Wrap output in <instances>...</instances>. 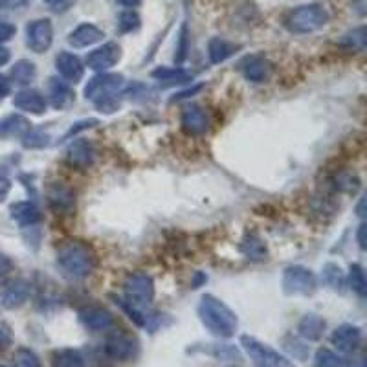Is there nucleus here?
Masks as SVG:
<instances>
[{"instance_id": "nucleus-35", "label": "nucleus", "mask_w": 367, "mask_h": 367, "mask_svg": "<svg viewBox=\"0 0 367 367\" xmlns=\"http://www.w3.org/2000/svg\"><path fill=\"white\" fill-rule=\"evenodd\" d=\"M50 202L55 208H61V210L63 208H70L74 204V195L65 188H55L53 191H50Z\"/></svg>"}, {"instance_id": "nucleus-53", "label": "nucleus", "mask_w": 367, "mask_h": 367, "mask_svg": "<svg viewBox=\"0 0 367 367\" xmlns=\"http://www.w3.org/2000/svg\"><path fill=\"white\" fill-rule=\"evenodd\" d=\"M44 2H46V4H50L53 8V6H55L57 2H59V0H44Z\"/></svg>"}, {"instance_id": "nucleus-23", "label": "nucleus", "mask_w": 367, "mask_h": 367, "mask_svg": "<svg viewBox=\"0 0 367 367\" xmlns=\"http://www.w3.org/2000/svg\"><path fill=\"white\" fill-rule=\"evenodd\" d=\"M50 101H52L53 109H66L74 103V92L65 81L52 78L50 79Z\"/></svg>"}, {"instance_id": "nucleus-5", "label": "nucleus", "mask_w": 367, "mask_h": 367, "mask_svg": "<svg viewBox=\"0 0 367 367\" xmlns=\"http://www.w3.org/2000/svg\"><path fill=\"white\" fill-rule=\"evenodd\" d=\"M329 22V14L324 6L319 4H305L299 8L292 9L287 18H284V26L289 28L292 33H312L318 31Z\"/></svg>"}, {"instance_id": "nucleus-36", "label": "nucleus", "mask_w": 367, "mask_h": 367, "mask_svg": "<svg viewBox=\"0 0 367 367\" xmlns=\"http://www.w3.org/2000/svg\"><path fill=\"white\" fill-rule=\"evenodd\" d=\"M344 44H346L347 48L363 50V46H366V28L360 26L356 28V30L349 31V33L344 37Z\"/></svg>"}, {"instance_id": "nucleus-21", "label": "nucleus", "mask_w": 367, "mask_h": 367, "mask_svg": "<svg viewBox=\"0 0 367 367\" xmlns=\"http://www.w3.org/2000/svg\"><path fill=\"white\" fill-rule=\"evenodd\" d=\"M151 78L164 85H184L191 81L193 74L182 66H158L151 72Z\"/></svg>"}, {"instance_id": "nucleus-4", "label": "nucleus", "mask_w": 367, "mask_h": 367, "mask_svg": "<svg viewBox=\"0 0 367 367\" xmlns=\"http://www.w3.org/2000/svg\"><path fill=\"white\" fill-rule=\"evenodd\" d=\"M154 299V281L145 272L131 274L123 283V302L131 309L145 314Z\"/></svg>"}, {"instance_id": "nucleus-22", "label": "nucleus", "mask_w": 367, "mask_h": 367, "mask_svg": "<svg viewBox=\"0 0 367 367\" xmlns=\"http://www.w3.org/2000/svg\"><path fill=\"white\" fill-rule=\"evenodd\" d=\"M9 213L18 226H33L41 220V211L33 202H15Z\"/></svg>"}, {"instance_id": "nucleus-2", "label": "nucleus", "mask_w": 367, "mask_h": 367, "mask_svg": "<svg viewBox=\"0 0 367 367\" xmlns=\"http://www.w3.org/2000/svg\"><path fill=\"white\" fill-rule=\"evenodd\" d=\"M57 267L68 280H85L94 272L96 254L81 240H66L57 248Z\"/></svg>"}, {"instance_id": "nucleus-3", "label": "nucleus", "mask_w": 367, "mask_h": 367, "mask_svg": "<svg viewBox=\"0 0 367 367\" xmlns=\"http://www.w3.org/2000/svg\"><path fill=\"white\" fill-rule=\"evenodd\" d=\"M125 87V79L122 74L101 72L94 75L85 87V97L92 101L96 109L103 114H112L119 109L118 94Z\"/></svg>"}, {"instance_id": "nucleus-52", "label": "nucleus", "mask_w": 367, "mask_h": 367, "mask_svg": "<svg viewBox=\"0 0 367 367\" xmlns=\"http://www.w3.org/2000/svg\"><path fill=\"white\" fill-rule=\"evenodd\" d=\"M363 204H366V201H363V197H362V198H360V204H358V208H356V211H358V215H360V217H363V215H366V213H363Z\"/></svg>"}, {"instance_id": "nucleus-47", "label": "nucleus", "mask_w": 367, "mask_h": 367, "mask_svg": "<svg viewBox=\"0 0 367 367\" xmlns=\"http://www.w3.org/2000/svg\"><path fill=\"white\" fill-rule=\"evenodd\" d=\"M119 6H123V8H138V6H142V2L144 0H116Z\"/></svg>"}, {"instance_id": "nucleus-31", "label": "nucleus", "mask_w": 367, "mask_h": 367, "mask_svg": "<svg viewBox=\"0 0 367 367\" xmlns=\"http://www.w3.org/2000/svg\"><path fill=\"white\" fill-rule=\"evenodd\" d=\"M349 287L358 294L360 297L366 296L367 292V281H366V274H363V268L360 265H351L349 268Z\"/></svg>"}, {"instance_id": "nucleus-14", "label": "nucleus", "mask_w": 367, "mask_h": 367, "mask_svg": "<svg viewBox=\"0 0 367 367\" xmlns=\"http://www.w3.org/2000/svg\"><path fill=\"white\" fill-rule=\"evenodd\" d=\"M79 321L90 332L110 331L114 327V316L103 307H87L79 311Z\"/></svg>"}, {"instance_id": "nucleus-44", "label": "nucleus", "mask_w": 367, "mask_h": 367, "mask_svg": "<svg viewBox=\"0 0 367 367\" xmlns=\"http://www.w3.org/2000/svg\"><path fill=\"white\" fill-rule=\"evenodd\" d=\"M9 346H11V334L4 331V329H0V354L8 351Z\"/></svg>"}, {"instance_id": "nucleus-28", "label": "nucleus", "mask_w": 367, "mask_h": 367, "mask_svg": "<svg viewBox=\"0 0 367 367\" xmlns=\"http://www.w3.org/2000/svg\"><path fill=\"white\" fill-rule=\"evenodd\" d=\"M30 131V123L22 116H8L0 122V136H24Z\"/></svg>"}, {"instance_id": "nucleus-54", "label": "nucleus", "mask_w": 367, "mask_h": 367, "mask_svg": "<svg viewBox=\"0 0 367 367\" xmlns=\"http://www.w3.org/2000/svg\"><path fill=\"white\" fill-rule=\"evenodd\" d=\"M230 367H235V366H230Z\"/></svg>"}, {"instance_id": "nucleus-42", "label": "nucleus", "mask_w": 367, "mask_h": 367, "mask_svg": "<svg viewBox=\"0 0 367 367\" xmlns=\"http://www.w3.org/2000/svg\"><path fill=\"white\" fill-rule=\"evenodd\" d=\"M30 0H0V9H18L24 8Z\"/></svg>"}, {"instance_id": "nucleus-12", "label": "nucleus", "mask_w": 367, "mask_h": 367, "mask_svg": "<svg viewBox=\"0 0 367 367\" xmlns=\"http://www.w3.org/2000/svg\"><path fill=\"white\" fill-rule=\"evenodd\" d=\"M180 125L184 132L189 136H202L210 131V118L202 107L189 105L182 110L180 116Z\"/></svg>"}, {"instance_id": "nucleus-18", "label": "nucleus", "mask_w": 367, "mask_h": 367, "mask_svg": "<svg viewBox=\"0 0 367 367\" xmlns=\"http://www.w3.org/2000/svg\"><path fill=\"white\" fill-rule=\"evenodd\" d=\"M94 156H96V151L87 140L72 142L66 149V160L72 167H78V169H87L88 166H92Z\"/></svg>"}, {"instance_id": "nucleus-24", "label": "nucleus", "mask_w": 367, "mask_h": 367, "mask_svg": "<svg viewBox=\"0 0 367 367\" xmlns=\"http://www.w3.org/2000/svg\"><path fill=\"white\" fill-rule=\"evenodd\" d=\"M235 44L230 43V41L226 39H220V37H213V39H210V43H208V55H210L211 65H220V63H224L235 53Z\"/></svg>"}, {"instance_id": "nucleus-27", "label": "nucleus", "mask_w": 367, "mask_h": 367, "mask_svg": "<svg viewBox=\"0 0 367 367\" xmlns=\"http://www.w3.org/2000/svg\"><path fill=\"white\" fill-rule=\"evenodd\" d=\"M37 75L36 65L28 59H21V61L15 63L11 66V79H14L15 85H21V87H26L30 85Z\"/></svg>"}, {"instance_id": "nucleus-40", "label": "nucleus", "mask_w": 367, "mask_h": 367, "mask_svg": "<svg viewBox=\"0 0 367 367\" xmlns=\"http://www.w3.org/2000/svg\"><path fill=\"white\" fill-rule=\"evenodd\" d=\"M186 53H188V26L182 24V28H180V44L179 48H176L175 61L182 63L186 59Z\"/></svg>"}, {"instance_id": "nucleus-38", "label": "nucleus", "mask_w": 367, "mask_h": 367, "mask_svg": "<svg viewBox=\"0 0 367 367\" xmlns=\"http://www.w3.org/2000/svg\"><path fill=\"white\" fill-rule=\"evenodd\" d=\"M358 179L351 173H340L336 176V188L340 191H346V193H354L358 189Z\"/></svg>"}, {"instance_id": "nucleus-50", "label": "nucleus", "mask_w": 367, "mask_h": 367, "mask_svg": "<svg viewBox=\"0 0 367 367\" xmlns=\"http://www.w3.org/2000/svg\"><path fill=\"white\" fill-rule=\"evenodd\" d=\"M202 88V85H197V87L195 88H191V90H188V92H179V94H176L175 97H173V100H182V97H188L189 94H195V92H198Z\"/></svg>"}, {"instance_id": "nucleus-48", "label": "nucleus", "mask_w": 367, "mask_h": 367, "mask_svg": "<svg viewBox=\"0 0 367 367\" xmlns=\"http://www.w3.org/2000/svg\"><path fill=\"white\" fill-rule=\"evenodd\" d=\"M9 59H11V53H9V50L4 48V46H0V66L8 65Z\"/></svg>"}, {"instance_id": "nucleus-10", "label": "nucleus", "mask_w": 367, "mask_h": 367, "mask_svg": "<svg viewBox=\"0 0 367 367\" xmlns=\"http://www.w3.org/2000/svg\"><path fill=\"white\" fill-rule=\"evenodd\" d=\"M122 59V46L118 43H105L100 48L92 50L87 55V66L94 72H107Z\"/></svg>"}, {"instance_id": "nucleus-49", "label": "nucleus", "mask_w": 367, "mask_h": 367, "mask_svg": "<svg viewBox=\"0 0 367 367\" xmlns=\"http://www.w3.org/2000/svg\"><path fill=\"white\" fill-rule=\"evenodd\" d=\"M358 243L360 248H366V224H360L358 228Z\"/></svg>"}, {"instance_id": "nucleus-39", "label": "nucleus", "mask_w": 367, "mask_h": 367, "mask_svg": "<svg viewBox=\"0 0 367 367\" xmlns=\"http://www.w3.org/2000/svg\"><path fill=\"white\" fill-rule=\"evenodd\" d=\"M287 351L290 353V356H294V358H299V360H305L307 354H309V347L303 346V344H299L297 340H287Z\"/></svg>"}, {"instance_id": "nucleus-34", "label": "nucleus", "mask_w": 367, "mask_h": 367, "mask_svg": "<svg viewBox=\"0 0 367 367\" xmlns=\"http://www.w3.org/2000/svg\"><path fill=\"white\" fill-rule=\"evenodd\" d=\"M14 367H43V363L33 351L21 347V349L15 351Z\"/></svg>"}, {"instance_id": "nucleus-1", "label": "nucleus", "mask_w": 367, "mask_h": 367, "mask_svg": "<svg viewBox=\"0 0 367 367\" xmlns=\"http://www.w3.org/2000/svg\"><path fill=\"white\" fill-rule=\"evenodd\" d=\"M197 312L206 331L217 338H232L239 329L235 312L213 294H204L201 297Z\"/></svg>"}, {"instance_id": "nucleus-43", "label": "nucleus", "mask_w": 367, "mask_h": 367, "mask_svg": "<svg viewBox=\"0 0 367 367\" xmlns=\"http://www.w3.org/2000/svg\"><path fill=\"white\" fill-rule=\"evenodd\" d=\"M9 191H11V182H9L4 175H0V202L6 201Z\"/></svg>"}, {"instance_id": "nucleus-51", "label": "nucleus", "mask_w": 367, "mask_h": 367, "mask_svg": "<svg viewBox=\"0 0 367 367\" xmlns=\"http://www.w3.org/2000/svg\"><path fill=\"white\" fill-rule=\"evenodd\" d=\"M346 367H366L363 360H353V362H347Z\"/></svg>"}, {"instance_id": "nucleus-32", "label": "nucleus", "mask_w": 367, "mask_h": 367, "mask_svg": "<svg viewBox=\"0 0 367 367\" xmlns=\"http://www.w3.org/2000/svg\"><path fill=\"white\" fill-rule=\"evenodd\" d=\"M142 26V17L136 14L134 9H127V11H122L118 17V28L122 33H132V31L140 30Z\"/></svg>"}, {"instance_id": "nucleus-37", "label": "nucleus", "mask_w": 367, "mask_h": 367, "mask_svg": "<svg viewBox=\"0 0 367 367\" xmlns=\"http://www.w3.org/2000/svg\"><path fill=\"white\" fill-rule=\"evenodd\" d=\"M46 144H48V134H44V132L28 131L26 134L22 136V145L26 149H39Z\"/></svg>"}, {"instance_id": "nucleus-7", "label": "nucleus", "mask_w": 367, "mask_h": 367, "mask_svg": "<svg viewBox=\"0 0 367 367\" xmlns=\"http://www.w3.org/2000/svg\"><path fill=\"white\" fill-rule=\"evenodd\" d=\"M283 292L287 296H312L318 289L316 275L302 265L287 267L283 272Z\"/></svg>"}, {"instance_id": "nucleus-46", "label": "nucleus", "mask_w": 367, "mask_h": 367, "mask_svg": "<svg viewBox=\"0 0 367 367\" xmlns=\"http://www.w3.org/2000/svg\"><path fill=\"white\" fill-rule=\"evenodd\" d=\"M11 92V83H9V79L6 75L0 74V100L6 97Z\"/></svg>"}, {"instance_id": "nucleus-29", "label": "nucleus", "mask_w": 367, "mask_h": 367, "mask_svg": "<svg viewBox=\"0 0 367 367\" xmlns=\"http://www.w3.org/2000/svg\"><path fill=\"white\" fill-rule=\"evenodd\" d=\"M346 363L347 360L334 351L325 349V347L316 351L314 367H346Z\"/></svg>"}, {"instance_id": "nucleus-15", "label": "nucleus", "mask_w": 367, "mask_h": 367, "mask_svg": "<svg viewBox=\"0 0 367 367\" xmlns=\"http://www.w3.org/2000/svg\"><path fill=\"white\" fill-rule=\"evenodd\" d=\"M14 107L22 110V112L41 116V114H44L46 109H48V101H46V97H44L39 90H36V88H24V90L15 94Z\"/></svg>"}, {"instance_id": "nucleus-11", "label": "nucleus", "mask_w": 367, "mask_h": 367, "mask_svg": "<svg viewBox=\"0 0 367 367\" xmlns=\"http://www.w3.org/2000/svg\"><path fill=\"white\" fill-rule=\"evenodd\" d=\"M331 344L344 354L354 353L362 344V329L353 324L340 325L332 331Z\"/></svg>"}, {"instance_id": "nucleus-41", "label": "nucleus", "mask_w": 367, "mask_h": 367, "mask_svg": "<svg viewBox=\"0 0 367 367\" xmlns=\"http://www.w3.org/2000/svg\"><path fill=\"white\" fill-rule=\"evenodd\" d=\"M17 33V26L11 22H0V46L8 41H11Z\"/></svg>"}, {"instance_id": "nucleus-19", "label": "nucleus", "mask_w": 367, "mask_h": 367, "mask_svg": "<svg viewBox=\"0 0 367 367\" xmlns=\"http://www.w3.org/2000/svg\"><path fill=\"white\" fill-rule=\"evenodd\" d=\"M240 70L252 83H262L270 75V63L261 55H248L240 61Z\"/></svg>"}, {"instance_id": "nucleus-26", "label": "nucleus", "mask_w": 367, "mask_h": 367, "mask_svg": "<svg viewBox=\"0 0 367 367\" xmlns=\"http://www.w3.org/2000/svg\"><path fill=\"white\" fill-rule=\"evenodd\" d=\"M52 367H87V362L79 351L65 347L52 353Z\"/></svg>"}, {"instance_id": "nucleus-16", "label": "nucleus", "mask_w": 367, "mask_h": 367, "mask_svg": "<svg viewBox=\"0 0 367 367\" xmlns=\"http://www.w3.org/2000/svg\"><path fill=\"white\" fill-rule=\"evenodd\" d=\"M105 33L103 30L96 26V24H90V22H83L79 24L75 30H72L68 33V44L72 48H88V46H94L100 41H103Z\"/></svg>"}, {"instance_id": "nucleus-17", "label": "nucleus", "mask_w": 367, "mask_h": 367, "mask_svg": "<svg viewBox=\"0 0 367 367\" xmlns=\"http://www.w3.org/2000/svg\"><path fill=\"white\" fill-rule=\"evenodd\" d=\"M55 68L59 72V75L68 81H81L85 75V65L83 61L79 59L75 53L70 52H59L55 57Z\"/></svg>"}, {"instance_id": "nucleus-6", "label": "nucleus", "mask_w": 367, "mask_h": 367, "mask_svg": "<svg viewBox=\"0 0 367 367\" xmlns=\"http://www.w3.org/2000/svg\"><path fill=\"white\" fill-rule=\"evenodd\" d=\"M240 346L246 351V354L254 362L255 367H294L292 362L284 354L275 351L268 344H262L255 336L243 334L240 336Z\"/></svg>"}, {"instance_id": "nucleus-30", "label": "nucleus", "mask_w": 367, "mask_h": 367, "mask_svg": "<svg viewBox=\"0 0 367 367\" xmlns=\"http://www.w3.org/2000/svg\"><path fill=\"white\" fill-rule=\"evenodd\" d=\"M240 250L248 259H262L267 254L265 243H261V239H257L255 235H246V239L240 245Z\"/></svg>"}, {"instance_id": "nucleus-9", "label": "nucleus", "mask_w": 367, "mask_h": 367, "mask_svg": "<svg viewBox=\"0 0 367 367\" xmlns=\"http://www.w3.org/2000/svg\"><path fill=\"white\" fill-rule=\"evenodd\" d=\"M53 43V24L50 18H36L26 24V44L33 53L48 52Z\"/></svg>"}, {"instance_id": "nucleus-33", "label": "nucleus", "mask_w": 367, "mask_h": 367, "mask_svg": "<svg viewBox=\"0 0 367 367\" xmlns=\"http://www.w3.org/2000/svg\"><path fill=\"white\" fill-rule=\"evenodd\" d=\"M324 280L325 283L331 284L332 289H341V287H346V274L341 272V268L334 262H329L324 267Z\"/></svg>"}, {"instance_id": "nucleus-45", "label": "nucleus", "mask_w": 367, "mask_h": 367, "mask_svg": "<svg viewBox=\"0 0 367 367\" xmlns=\"http://www.w3.org/2000/svg\"><path fill=\"white\" fill-rule=\"evenodd\" d=\"M11 268H14V262L9 261L6 255H0V277L8 275L9 272H11Z\"/></svg>"}, {"instance_id": "nucleus-25", "label": "nucleus", "mask_w": 367, "mask_h": 367, "mask_svg": "<svg viewBox=\"0 0 367 367\" xmlns=\"http://www.w3.org/2000/svg\"><path fill=\"white\" fill-rule=\"evenodd\" d=\"M188 353H204L210 354L217 360H239L240 353L237 347L233 346H223V344H204V346H197L188 349Z\"/></svg>"}, {"instance_id": "nucleus-8", "label": "nucleus", "mask_w": 367, "mask_h": 367, "mask_svg": "<svg viewBox=\"0 0 367 367\" xmlns=\"http://www.w3.org/2000/svg\"><path fill=\"white\" fill-rule=\"evenodd\" d=\"M105 353L118 362H131L140 353V341L136 340L131 332L112 331L107 336Z\"/></svg>"}, {"instance_id": "nucleus-20", "label": "nucleus", "mask_w": 367, "mask_h": 367, "mask_svg": "<svg viewBox=\"0 0 367 367\" xmlns=\"http://www.w3.org/2000/svg\"><path fill=\"white\" fill-rule=\"evenodd\" d=\"M325 319L318 314H305L302 319H299V324H297V332H299V336L305 338L307 341H318L324 338L325 334Z\"/></svg>"}, {"instance_id": "nucleus-13", "label": "nucleus", "mask_w": 367, "mask_h": 367, "mask_svg": "<svg viewBox=\"0 0 367 367\" xmlns=\"http://www.w3.org/2000/svg\"><path fill=\"white\" fill-rule=\"evenodd\" d=\"M31 294V284L26 280H14L6 284L2 292H0V305L8 309V311H15L18 307H22L28 302V297Z\"/></svg>"}]
</instances>
